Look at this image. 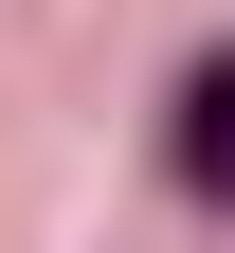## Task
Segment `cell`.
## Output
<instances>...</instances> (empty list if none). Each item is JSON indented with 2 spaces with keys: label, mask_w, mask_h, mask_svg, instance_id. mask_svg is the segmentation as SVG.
Listing matches in <instances>:
<instances>
[{
  "label": "cell",
  "mask_w": 235,
  "mask_h": 253,
  "mask_svg": "<svg viewBox=\"0 0 235 253\" xmlns=\"http://www.w3.org/2000/svg\"><path fill=\"white\" fill-rule=\"evenodd\" d=\"M163 163H181V199H199V217H235V37L181 73V126H163Z\"/></svg>",
  "instance_id": "cell-1"
}]
</instances>
